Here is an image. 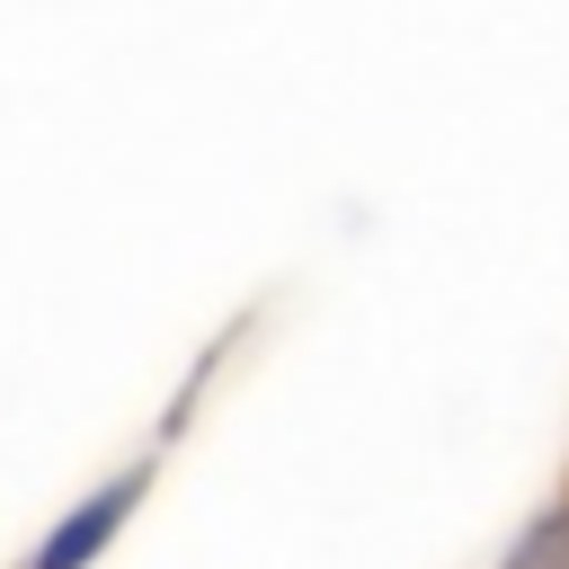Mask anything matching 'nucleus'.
I'll return each mask as SVG.
<instances>
[{
	"label": "nucleus",
	"instance_id": "obj_2",
	"mask_svg": "<svg viewBox=\"0 0 569 569\" xmlns=\"http://www.w3.org/2000/svg\"><path fill=\"white\" fill-rule=\"evenodd\" d=\"M516 569H569V525H551V533H533Z\"/></svg>",
	"mask_w": 569,
	"mask_h": 569
},
{
	"label": "nucleus",
	"instance_id": "obj_1",
	"mask_svg": "<svg viewBox=\"0 0 569 569\" xmlns=\"http://www.w3.org/2000/svg\"><path fill=\"white\" fill-rule=\"evenodd\" d=\"M124 498H133V489H107V498H89V516H80V525H62V533L44 542V560H36V569H80V560L107 542V525L124 516Z\"/></svg>",
	"mask_w": 569,
	"mask_h": 569
}]
</instances>
